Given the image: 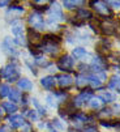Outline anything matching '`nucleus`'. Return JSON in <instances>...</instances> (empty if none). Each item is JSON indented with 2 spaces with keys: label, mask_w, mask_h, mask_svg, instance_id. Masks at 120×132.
Here are the masks:
<instances>
[{
  "label": "nucleus",
  "mask_w": 120,
  "mask_h": 132,
  "mask_svg": "<svg viewBox=\"0 0 120 132\" xmlns=\"http://www.w3.org/2000/svg\"><path fill=\"white\" fill-rule=\"evenodd\" d=\"M21 132H33V129H31V126L25 123V124L22 126V129H21Z\"/></svg>",
  "instance_id": "obj_33"
},
{
  "label": "nucleus",
  "mask_w": 120,
  "mask_h": 132,
  "mask_svg": "<svg viewBox=\"0 0 120 132\" xmlns=\"http://www.w3.org/2000/svg\"><path fill=\"white\" fill-rule=\"evenodd\" d=\"M8 122H9V124H11L13 128L22 127V126L25 124V120H24V118H22L21 115H13V117H11V118L8 119Z\"/></svg>",
  "instance_id": "obj_11"
},
{
  "label": "nucleus",
  "mask_w": 120,
  "mask_h": 132,
  "mask_svg": "<svg viewBox=\"0 0 120 132\" xmlns=\"http://www.w3.org/2000/svg\"><path fill=\"white\" fill-rule=\"evenodd\" d=\"M2 47H3V50H4L7 54H9V55H13V56H17V55H18V51H17L14 43L12 42V39L9 38V37H5V39H4L3 43H2Z\"/></svg>",
  "instance_id": "obj_5"
},
{
  "label": "nucleus",
  "mask_w": 120,
  "mask_h": 132,
  "mask_svg": "<svg viewBox=\"0 0 120 132\" xmlns=\"http://www.w3.org/2000/svg\"><path fill=\"white\" fill-rule=\"evenodd\" d=\"M98 98L101 100L102 102H111V101L114 100V97L111 96L110 93H107V92H105V93H102V94H99Z\"/></svg>",
  "instance_id": "obj_20"
},
{
  "label": "nucleus",
  "mask_w": 120,
  "mask_h": 132,
  "mask_svg": "<svg viewBox=\"0 0 120 132\" xmlns=\"http://www.w3.org/2000/svg\"><path fill=\"white\" fill-rule=\"evenodd\" d=\"M41 85H42L45 89L51 90V89H54V86H55V80H54L52 76H46V77H43V79L41 80Z\"/></svg>",
  "instance_id": "obj_13"
},
{
  "label": "nucleus",
  "mask_w": 120,
  "mask_h": 132,
  "mask_svg": "<svg viewBox=\"0 0 120 132\" xmlns=\"http://www.w3.org/2000/svg\"><path fill=\"white\" fill-rule=\"evenodd\" d=\"M78 4H82V3H81V2H69V0H65V2L63 3V5H64L65 8H68V9L76 8V5H78Z\"/></svg>",
  "instance_id": "obj_26"
},
{
  "label": "nucleus",
  "mask_w": 120,
  "mask_h": 132,
  "mask_svg": "<svg viewBox=\"0 0 120 132\" xmlns=\"http://www.w3.org/2000/svg\"><path fill=\"white\" fill-rule=\"evenodd\" d=\"M54 94H55V96H57L59 98H67V93H65L64 90H62V92H55Z\"/></svg>",
  "instance_id": "obj_35"
},
{
  "label": "nucleus",
  "mask_w": 120,
  "mask_h": 132,
  "mask_svg": "<svg viewBox=\"0 0 120 132\" xmlns=\"http://www.w3.org/2000/svg\"><path fill=\"white\" fill-rule=\"evenodd\" d=\"M47 101H48V103H50L51 106H56V102H55V100L52 98V96H47Z\"/></svg>",
  "instance_id": "obj_36"
},
{
  "label": "nucleus",
  "mask_w": 120,
  "mask_h": 132,
  "mask_svg": "<svg viewBox=\"0 0 120 132\" xmlns=\"http://www.w3.org/2000/svg\"><path fill=\"white\" fill-rule=\"evenodd\" d=\"M73 65H74V59L69 55H63L62 58L57 60V67L62 71H73Z\"/></svg>",
  "instance_id": "obj_2"
},
{
  "label": "nucleus",
  "mask_w": 120,
  "mask_h": 132,
  "mask_svg": "<svg viewBox=\"0 0 120 132\" xmlns=\"http://www.w3.org/2000/svg\"><path fill=\"white\" fill-rule=\"evenodd\" d=\"M76 18H78V20H81V22H84L85 20H91V18H93V13L89 9L78 8L77 13H76Z\"/></svg>",
  "instance_id": "obj_9"
},
{
  "label": "nucleus",
  "mask_w": 120,
  "mask_h": 132,
  "mask_svg": "<svg viewBox=\"0 0 120 132\" xmlns=\"http://www.w3.org/2000/svg\"><path fill=\"white\" fill-rule=\"evenodd\" d=\"M57 80H59L60 86H63V88H67V86L72 85V82H73V79L69 75H62V76L57 77Z\"/></svg>",
  "instance_id": "obj_14"
},
{
  "label": "nucleus",
  "mask_w": 120,
  "mask_h": 132,
  "mask_svg": "<svg viewBox=\"0 0 120 132\" xmlns=\"http://www.w3.org/2000/svg\"><path fill=\"white\" fill-rule=\"evenodd\" d=\"M12 33L16 35V38H18V37H22V31H24V25L20 22L18 20L13 21L12 22Z\"/></svg>",
  "instance_id": "obj_12"
},
{
  "label": "nucleus",
  "mask_w": 120,
  "mask_h": 132,
  "mask_svg": "<svg viewBox=\"0 0 120 132\" xmlns=\"http://www.w3.org/2000/svg\"><path fill=\"white\" fill-rule=\"evenodd\" d=\"M90 5H94L93 8L99 12V13H102V14H108V16H112V12L106 7V3H101V2H90Z\"/></svg>",
  "instance_id": "obj_7"
},
{
  "label": "nucleus",
  "mask_w": 120,
  "mask_h": 132,
  "mask_svg": "<svg viewBox=\"0 0 120 132\" xmlns=\"http://www.w3.org/2000/svg\"><path fill=\"white\" fill-rule=\"evenodd\" d=\"M84 132H98V131H97L95 126H88L84 128Z\"/></svg>",
  "instance_id": "obj_34"
},
{
  "label": "nucleus",
  "mask_w": 120,
  "mask_h": 132,
  "mask_svg": "<svg viewBox=\"0 0 120 132\" xmlns=\"http://www.w3.org/2000/svg\"><path fill=\"white\" fill-rule=\"evenodd\" d=\"M88 81L91 84V86H94V88H98V86H101V84H102V81L99 80L98 77H95V76H90V77H88Z\"/></svg>",
  "instance_id": "obj_21"
},
{
  "label": "nucleus",
  "mask_w": 120,
  "mask_h": 132,
  "mask_svg": "<svg viewBox=\"0 0 120 132\" xmlns=\"http://www.w3.org/2000/svg\"><path fill=\"white\" fill-rule=\"evenodd\" d=\"M8 93H9V86L7 84H3L2 86H0V97L8 96Z\"/></svg>",
  "instance_id": "obj_27"
},
{
  "label": "nucleus",
  "mask_w": 120,
  "mask_h": 132,
  "mask_svg": "<svg viewBox=\"0 0 120 132\" xmlns=\"http://www.w3.org/2000/svg\"><path fill=\"white\" fill-rule=\"evenodd\" d=\"M26 115L29 117V119H31V120H35L38 117H37V112H35V110H29V111H26Z\"/></svg>",
  "instance_id": "obj_29"
},
{
  "label": "nucleus",
  "mask_w": 120,
  "mask_h": 132,
  "mask_svg": "<svg viewBox=\"0 0 120 132\" xmlns=\"http://www.w3.org/2000/svg\"><path fill=\"white\" fill-rule=\"evenodd\" d=\"M17 86H18L20 89H22V90H30V89L33 88V84H31V81L28 80V79H20V80L17 81Z\"/></svg>",
  "instance_id": "obj_16"
},
{
  "label": "nucleus",
  "mask_w": 120,
  "mask_h": 132,
  "mask_svg": "<svg viewBox=\"0 0 120 132\" xmlns=\"http://www.w3.org/2000/svg\"><path fill=\"white\" fill-rule=\"evenodd\" d=\"M24 8L22 7H18V5H12L11 8H9V11H8V13H18V14H22L24 13Z\"/></svg>",
  "instance_id": "obj_25"
},
{
  "label": "nucleus",
  "mask_w": 120,
  "mask_h": 132,
  "mask_svg": "<svg viewBox=\"0 0 120 132\" xmlns=\"http://www.w3.org/2000/svg\"><path fill=\"white\" fill-rule=\"evenodd\" d=\"M101 29L106 35H111L115 33V26L111 22H101Z\"/></svg>",
  "instance_id": "obj_15"
},
{
  "label": "nucleus",
  "mask_w": 120,
  "mask_h": 132,
  "mask_svg": "<svg viewBox=\"0 0 120 132\" xmlns=\"http://www.w3.org/2000/svg\"><path fill=\"white\" fill-rule=\"evenodd\" d=\"M85 55H86V50L84 47H76V48H73V56L76 59H81V58H84Z\"/></svg>",
  "instance_id": "obj_18"
},
{
  "label": "nucleus",
  "mask_w": 120,
  "mask_h": 132,
  "mask_svg": "<svg viewBox=\"0 0 120 132\" xmlns=\"http://www.w3.org/2000/svg\"><path fill=\"white\" fill-rule=\"evenodd\" d=\"M76 106L73 105V102H65L64 103V109L60 110V114L63 117H67V115H74L76 114Z\"/></svg>",
  "instance_id": "obj_10"
},
{
  "label": "nucleus",
  "mask_w": 120,
  "mask_h": 132,
  "mask_svg": "<svg viewBox=\"0 0 120 132\" xmlns=\"http://www.w3.org/2000/svg\"><path fill=\"white\" fill-rule=\"evenodd\" d=\"M29 24L33 26V30L37 29V30H43L45 29V22H43V18H42V14L39 13H31L28 18Z\"/></svg>",
  "instance_id": "obj_3"
},
{
  "label": "nucleus",
  "mask_w": 120,
  "mask_h": 132,
  "mask_svg": "<svg viewBox=\"0 0 120 132\" xmlns=\"http://www.w3.org/2000/svg\"><path fill=\"white\" fill-rule=\"evenodd\" d=\"M91 97H93V90H90V89L82 90V92L73 100V105H74V106H81V105H84L85 102L90 101Z\"/></svg>",
  "instance_id": "obj_4"
},
{
  "label": "nucleus",
  "mask_w": 120,
  "mask_h": 132,
  "mask_svg": "<svg viewBox=\"0 0 120 132\" xmlns=\"http://www.w3.org/2000/svg\"><path fill=\"white\" fill-rule=\"evenodd\" d=\"M86 68H88V65H84V64L80 65V71H86Z\"/></svg>",
  "instance_id": "obj_38"
},
{
  "label": "nucleus",
  "mask_w": 120,
  "mask_h": 132,
  "mask_svg": "<svg viewBox=\"0 0 120 132\" xmlns=\"http://www.w3.org/2000/svg\"><path fill=\"white\" fill-rule=\"evenodd\" d=\"M3 109L7 111V112H16L17 111V106H16V103H13V102H4L3 103Z\"/></svg>",
  "instance_id": "obj_19"
},
{
  "label": "nucleus",
  "mask_w": 120,
  "mask_h": 132,
  "mask_svg": "<svg viewBox=\"0 0 120 132\" xmlns=\"http://www.w3.org/2000/svg\"><path fill=\"white\" fill-rule=\"evenodd\" d=\"M0 73H2V72H0Z\"/></svg>",
  "instance_id": "obj_42"
},
{
  "label": "nucleus",
  "mask_w": 120,
  "mask_h": 132,
  "mask_svg": "<svg viewBox=\"0 0 120 132\" xmlns=\"http://www.w3.org/2000/svg\"><path fill=\"white\" fill-rule=\"evenodd\" d=\"M90 106H91V109H98V107H99V98H97V100H91Z\"/></svg>",
  "instance_id": "obj_32"
},
{
  "label": "nucleus",
  "mask_w": 120,
  "mask_h": 132,
  "mask_svg": "<svg viewBox=\"0 0 120 132\" xmlns=\"http://www.w3.org/2000/svg\"><path fill=\"white\" fill-rule=\"evenodd\" d=\"M0 75H2L4 79H7L8 81H16L20 77V72H18V69L16 68L14 64H8Z\"/></svg>",
  "instance_id": "obj_1"
},
{
  "label": "nucleus",
  "mask_w": 120,
  "mask_h": 132,
  "mask_svg": "<svg viewBox=\"0 0 120 132\" xmlns=\"http://www.w3.org/2000/svg\"><path fill=\"white\" fill-rule=\"evenodd\" d=\"M98 115H99V117H105V115H106V117H108V115H111V110H110V109H103V110H102L101 112H99Z\"/></svg>",
  "instance_id": "obj_30"
},
{
  "label": "nucleus",
  "mask_w": 120,
  "mask_h": 132,
  "mask_svg": "<svg viewBox=\"0 0 120 132\" xmlns=\"http://www.w3.org/2000/svg\"><path fill=\"white\" fill-rule=\"evenodd\" d=\"M0 132H5V128H4V127H2V128H0Z\"/></svg>",
  "instance_id": "obj_40"
},
{
  "label": "nucleus",
  "mask_w": 120,
  "mask_h": 132,
  "mask_svg": "<svg viewBox=\"0 0 120 132\" xmlns=\"http://www.w3.org/2000/svg\"><path fill=\"white\" fill-rule=\"evenodd\" d=\"M9 4V2H7V0H3V2H0V8H3V7H5V5H8Z\"/></svg>",
  "instance_id": "obj_37"
},
{
  "label": "nucleus",
  "mask_w": 120,
  "mask_h": 132,
  "mask_svg": "<svg viewBox=\"0 0 120 132\" xmlns=\"http://www.w3.org/2000/svg\"><path fill=\"white\" fill-rule=\"evenodd\" d=\"M111 4H112V5H116V8L119 7V2H111Z\"/></svg>",
  "instance_id": "obj_39"
},
{
  "label": "nucleus",
  "mask_w": 120,
  "mask_h": 132,
  "mask_svg": "<svg viewBox=\"0 0 120 132\" xmlns=\"http://www.w3.org/2000/svg\"><path fill=\"white\" fill-rule=\"evenodd\" d=\"M88 82H89L88 77H85V76H77V79H76V85L77 86H85Z\"/></svg>",
  "instance_id": "obj_23"
},
{
  "label": "nucleus",
  "mask_w": 120,
  "mask_h": 132,
  "mask_svg": "<svg viewBox=\"0 0 120 132\" xmlns=\"http://www.w3.org/2000/svg\"><path fill=\"white\" fill-rule=\"evenodd\" d=\"M33 105L35 106V109L38 110V112H41V114H46V109H45L41 103H39L35 98H33Z\"/></svg>",
  "instance_id": "obj_24"
},
{
  "label": "nucleus",
  "mask_w": 120,
  "mask_h": 132,
  "mask_svg": "<svg viewBox=\"0 0 120 132\" xmlns=\"http://www.w3.org/2000/svg\"><path fill=\"white\" fill-rule=\"evenodd\" d=\"M108 88H110V89H116V90H119V77H117V76H114V77L111 79V81L108 82Z\"/></svg>",
  "instance_id": "obj_22"
},
{
  "label": "nucleus",
  "mask_w": 120,
  "mask_h": 132,
  "mask_svg": "<svg viewBox=\"0 0 120 132\" xmlns=\"http://www.w3.org/2000/svg\"><path fill=\"white\" fill-rule=\"evenodd\" d=\"M101 124H102V126H105V127H117V126H119V124H117V122H116V123H110L108 120H107V122H106V120H103V122H101Z\"/></svg>",
  "instance_id": "obj_31"
},
{
  "label": "nucleus",
  "mask_w": 120,
  "mask_h": 132,
  "mask_svg": "<svg viewBox=\"0 0 120 132\" xmlns=\"http://www.w3.org/2000/svg\"><path fill=\"white\" fill-rule=\"evenodd\" d=\"M8 96L11 98V101L14 103V102H18L20 100H21V93H20L18 89H9V93Z\"/></svg>",
  "instance_id": "obj_17"
},
{
  "label": "nucleus",
  "mask_w": 120,
  "mask_h": 132,
  "mask_svg": "<svg viewBox=\"0 0 120 132\" xmlns=\"http://www.w3.org/2000/svg\"><path fill=\"white\" fill-rule=\"evenodd\" d=\"M62 20H64V14H63V12H62V8L55 4V5L51 8L50 21H51V22H52V21L55 22V21H62Z\"/></svg>",
  "instance_id": "obj_6"
},
{
  "label": "nucleus",
  "mask_w": 120,
  "mask_h": 132,
  "mask_svg": "<svg viewBox=\"0 0 120 132\" xmlns=\"http://www.w3.org/2000/svg\"><path fill=\"white\" fill-rule=\"evenodd\" d=\"M28 38L33 42V46H35V47H39V45H41V42H42L41 34H39L38 31H35V30H33V29L28 30Z\"/></svg>",
  "instance_id": "obj_8"
},
{
  "label": "nucleus",
  "mask_w": 120,
  "mask_h": 132,
  "mask_svg": "<svg viewBox=\"0 0 120 132\" xmlns=\"http://www.w3.org/2000/svg\"><path fill=\"white\" fill-rule=\"evenodd\" d=\"M3 114V111H2V109H0V115H2Z\"/></svg>",
  "instance_id": "obj_41"
},
{
  "label": "nucleus",
  "mask_w": 120,
  "mask_h": 132,
  "mask_svg": "<svg viewBox=\"0 0 120 132\" xmlns=\"http://www.w3.org/2000/svg\"><path fill=\"white\" fill-rule=\"evenodd\" d=\"M35 63H37L38 65H41V67H46V65H48V62L46 60V58H42V56H37Z\"/></svg>",
  "instance_id": "obj_28"
}]
</instances>
